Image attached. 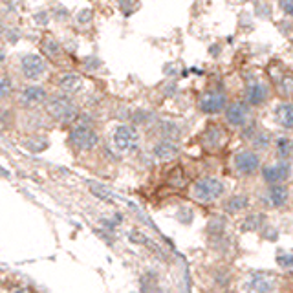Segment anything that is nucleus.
Wrapping results in <instances>:
<instances>
[{
    "instance_id": "nucleus-7",
    "label": "nucleus",
    "mask_w": 293,
    "mask_h": 293,
    "mask_svg": "<svg viewBox=\"0 0 293 293\" xmlns=\"http://www.w3.org/2000/svg\"><path fill=\"white\" fill-rule=\"evenodd\" d=\"M233 163H234V169L238 170L240 174L249 176L253 174V172H257V169L260 167V158L257 156L253 150H242V152H238L234 156Z\"/></svg>"
},
{
    "instance_id": "nucleus-12",
    "label": "nucleus",
    "mask_w": 293,
    "mask_h": 293,
    "mask_svg": "<svg viewBox=\"0 0 293 293\" xmlns=\"http://www.w3.org/2000/svg\"><path fill=\"white\" fill-rule=\"evenodd\" d=\"M226 141V130L218 127V125H211L205 129V134H203V143L207 145L209 149H220L222 145Z\"/></svg>"
},
{
    "instance_id": "nucleus-18",
    "label": "nucleus",
    "mask_w": 293,
    "mask_h": 293,
    "mask_svg": "<svg viewBox=\"0 0 293 293\" xmlns=\"http://www.w3.org/2000/svg\"><path fill=\"white\" fill-rule=\"evenodd\" d=\"M249 205V198L246 195H236L233 198H229L228 203H226V209L229 213H238L242 209H246Z\"/></svg>"
},
{
    "instance_id": "nucleus-10",
    "label": "nucleus",
    "mask_w": 293,
    "mask_h": 293,
    "mask_svg": "<svg viewBox=\"0 0 293 293\" xmlns=\"http://www.w3.org/2000/svg\"><path fill=\"white\" fill-rule=\"evenodd\" d=\"M246 288L251 293H271L275 290V280L269 275L257 273L253 277H249V280L246 282Z\"/></svg>"
},
{
    "instance_id": "nucleus-23",
    "label": "nucleus",
    "mask_w": 293,
    "mask_h": 293,
    "mask_svg": "<svg viewBox=\"0 0 293 293\" xmlns=\"http://www.w3.org/2000/svg\"><path fill=\"white\" fill-rule=\"evenodd\" d=\"M13 90V86H11V81L7 77H0V99L7 98L9 94Z\"/></svg>"
},
{
    "instance_id": "nucleus-11",
    "label": "nucleus",
    "mask_w": 293,
    "mask_h": 293,
    "mask_svg": "<svg viewBox=\"0 0 293 293\" xmlns=\"http://www.w3.org/2000/svg\"><path fill=\"white\" fill-rule=\"evenodd\" d=\"M178 152H180V147L178 143H174L172 139H163L160 143H156L154 147V156L158 160H162V162H170V160H174L178 156Z\"/></svg>"
},
{
    "instance_id": "nucleus-27",
    "label": "nucleus",
    "mask_w": 293,
    "mask_h": 293,
    "mask_svg": "<svg viewBox=\"0 0 293 293\" xmlns=\"http://www.w3.org/2000/svg\"><path fill=\"white\" fill-rule=\"evenodd\" d=\"M4 61H6V53H4V50H2V48H0V65H2V63H4Z\"/></svg>"
},
{
    "instance_id": "nucleus-13",
    "label": "nucleus",
    "mask_w": 293,
    "mask_h": 293,
    "mask_svg": "<svg viewBox=\"0 0 293 293\" xmlns=\"http://www.w3.org/2000/svg\"><path fill=\"white\" fill-rule=\"evenodd\" d=\"M267 98V86L262 85V83H253V85L248 86V90H246V101L244 103L248 104H253V106H259L266 101Z\"/></svg>"
},
{
    "instance_id": "nucleus-15",
    "label": "nucleus",
    "mask_w": 293,
    "mask_h": 293,
    "mask_svg": "<svg viewBox=\"0 0 293 293\" xmlns=\"http://www.w3.org/2000/svg\"><path fill=\"white\" fill-rule=\"evenodd\" d=\"M46 99V92L40 86H26L20 92V103L32 106V104H39Z\"/></svg>"
},
{
    "instance_id": "nucleus-6",
    "label": "nucleus",
    "mask_w": 293,
    "mask_h": 293,
    "mask_svg": "<svg viewBox=\"0 0 293 293\" xmlns=\"http://www.w3.org/2000/svg\"><path fill=\"white\" fill-rule=\"evenodd\" d=\"M251 117V108L244 101H234L226 108V119L231 127H244Z\"/></svg>"
},
{
    "instance_id": "nucleus-25",
    "label": "nucleus",
    "mask_w": 293,
    "mask_h": 293,
    "mask_svg": "<svg viewBox=\"0 0 293 293\" xmlns=\"http://www.w3.org/2000/svg\"><path fill=\"white\" fill-rule=\"evenodd\" d=\"M277 260L282 267H290L292 266V255H279Z\"/></svg>"
},
{
    "instance_id": "nucleus-3",
    "label": "nucleus",
    "mask_w": 293,
    "mask_h": 293,
    "mask_svg": "<svg viewBox=\"0 0 293 293\" xmlns=\"http://www.w3.org/2000/svg\"><path fill=\"white\" fill-rule=\"evenodd\" d=\"M48 112L52 114L55 119L63 121V123H70L77 117V108L75 104L65 96H55L48 101Z\"/></svg>"
},
{
    "instance_id": "nucleus-1",
    "label": "nucleus",
    "mask_w": 293,
    "mask_h": 293,
    "mask_svg": "<svg viewBox=\"0 0 293 293\" xmlns=\"http://www.w3.org/2000/svg\"><path fill=\"white\" fill-rule=\"evenodd\" d=\"M224 183L218 180V178H213V176H205V178H200L198 182L193 185V198H196L198 202H215L218 200L222 195H224Z\"/></svg>"
},
{
    "instance_id": "nucleus-5",
    "label": "nucleus",
    "mask_w": 293,
    "mask_h": 293,
    "mask_svg": "<svg viewBox=\"0 0 293 293\" xmlns=\"http://www.w3.org/2000/svg\"><path fill=\"white\" fill-rule=\"evenodd\" d=\"M72 143L75 147L83 150H88V149H94L96 145H98V134L94 129H90L88 125H77V127H73L72 130Z\"/></svg>"
},
{
    "instance_id": "nucleus-24",
    "label": "nucleus",
    "mask_w": 293,
    "mask_h": 293,
    "mask_svg": "<svg viewBox=\"0 0 293 293\" xmlns=\"http://www.w3.org/2000/svg\"><path fill=\"white\" fill-rule=\"evenodd\" d=\"M42 46H44V50L50 53V55H57V53L61 52V50H59V44H55L53 40H46Z\"/></svg>"
},
{
    "instance_id": "nucleus-19",
    "label": "nucleus",
    "mask_w": 293,
    "mask_h": 293,
    "mask_svg": "<svg viewBox=\"0 0 293 293\" xmlns=\"http://www.w3.org/2000/svg\"><path fill=\"white\" fill-rule=\"evenodd\" d=\"M277 152H279V156L282 158V162H288L290 152H292V141H290L288 137H279V139H277Z\"/></svg>"
},
{
    "instance_id": "nucleus-16",
    "label": "nucleus",
    "mask_w": 293,
    "mask_h": 293,
    "mask_svg": "<svg viewBox=\"0 0 293 293\" xmlns=\"http://www.w3.org/2000/svg\"><path fill=\"white\" fill-rule=\"evenodd\" d=\"M59 86L68 94H73V92H79V88L83 86V79L77 73H66L59 79Z\"/></svg>"
},
{
    "instance_id": "nucleus-28",
    "label": "nucleus",
    "mask_w": 293,
    "mask_h": 293,
    "mask_svg": "<svg viewBox=\"0 0 293 293\" xmlns=\"http://www.w3.org/2000/svg\"><path fill=\"white\" fill-rule=\"evenodd\" d=\"M228 293H236V292H228Z\"/></svg>"
},
{
    "instance_id": "nucleus-14",
    "label": "nucleus",
    "mask_w": 293,
    "mask_h": 293,
    "mask_svg": "<svg viewBox=\"0 0 293 293\" xmlns=\"http://www.w3.org/2000/svg\"><path fill=\"white\" fill-rule=\"evenodd\" d=\"M288 189L284 185H271L266 193V202L271 205V207H282L288 203Z\"/></svg>"
},
{
    "instance_id": "nucleus-20",
    "label": "nucleus",
    "mask_w": 293,
    "mask_h": 293,
    "mask_svg": "<svg viewBox=\"0 0 293 293\" xmlns=\"http://www.w3.org/2000/svg\"><path fill=\"white\" fill-rule=\"evenodd\" d=\"M264 224V215H251L246 218V224H244V229L246 231H255V229H259Z\"/></svg>"
},
{
    "instance_id": "nucleus-21",
    "label": "nucleus",
    "mask_w": 293,
    "mask_h": 293,
    "mask_svg": "<svg viewBox=\"0 0 293 293\" xmlns=\"http://www.w3.org/2000/svg\"><path fill=\"white\" fill-rule=\"evenodd\" d=\"M170 185H174V187H183L185 185V176H183V170L182 169H174L170 172V178H169Z\"/></svg>"
},
{
    "instance_id": "nucleus-4",
    "label": "nucleus",
    "mask_w": 293,
    "mask_h": 293,
    "mask_svg": "<svg viewBox=\"0 0 293 293\" xmlns=\"http://www.w3.org/2000/svg\"><path fill=\"white\" fill-rule=\"evenodd\" d=\"M198 104H200V110H202L203 114H220V112L228 106V98H226V94H222V92L211 90L203 94Z\"/></svg>"
},
{
    "instance_id": "nucleus-17",
    "label": "nucleus",
    "mask_w": 293,
    "mask_h": 293,
    "mask_svg": "<svg viewBox=\"0 0 293 293\" xmlns=\"http://www.w3.org/2000/svg\"><path fill=\"white\" fill-rule=\"evenodd\" d=\"M277 121H279L284 129H292L293 125V110L290 103H282L277 106Z\"/></svg>"
},
{
    "instance_id": "nucleus-26",
    "label": "nucleus",
    "mask_w": 293,
    "mask_h": 293,
    "mask_svg": "<svg viewBox=\"0 0 293 293\" xmlns=\"http://www.w3.org/2000/svg\"><path fill=\"white\" fill-rule=\"evenodd\" d=\"M282 7L286 9V13H288V15H292V13H293V4H292V2H288V4H282Z\"/></svg>"
},
{
    "instance_id": "nucleus-9",
    "label": "nucleus",
    "mask_w": 293,
    "mask_h": 293,
    "mask_svg": "<svg viewBox=\"0 0 293 293\" xmlns=\"http://www.w3.org/2000/svg\"><path fill=\"white\" fill-rule=\"evenodd\" d=\"M22 73L24 77L32 79V81H37L46 73V63L44 59L39 57V55H26L22 59Z\"/></svg>"
},
{
    "instance_id": "nucleus-8",
    "label": "nucleus",
    "mask_w": 293,
    "mask_h": 293,
    "mask_svg": "<svg viewBox=\"0 0 293 293\" xmlns=\"http://www.w3.org/2000/svg\"><path fill=\"white\" fill-rule=\"evenodd\" d=\"M290 162H279L275 163V165H267L264 167L262 170V176H264V180L267 183H271V185H282V182H286L288 178H290Z\"/></svg>"
},
{
    "instance_id": "nucleus-22",
    "label": "nucleus",
    "mask_w": 293,
    "mask_h": 293,
    "mask_svg": "<svg viewBox=\"0 0 293 293\" xmlns=\"http://www.w3.org/2000/svg\"><path fill=\"white\" fill-rule=\"evenodd\" d=\"M253 145L257 149H266L269 145V134L267 132H257L253 137Z\"/></svg>"
},
{
    "instance_id": "nucleus-2",
    "label": "nucleus",
    "mask_w": 293,
    "mask_h": 293,
    "mask_svg": "<svg viewBox=\"0 0 293 293\" xmlns=\"http://www.w3.org/2000/svg\"><path fill=\"white\" fill-rule=\"evenodd\" d=\"M114 145L119 152H134L139 147V134L134 127L129 125H119L116 130H114Z\"/></svg>"
}]
</instances>
